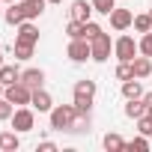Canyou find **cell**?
<instances>
[{
  "mask_svg": "<svg viewBox=\"0 0 152 152\" xmlns=\"http://www.w3.org/2000/svg\"><path fill=\"white\" fill-rule=\"evenodd\" d=\"M134 24V15L128 12V9H113L110 12V27L113 30H125V27H131Z\"/></svg>",
  "mask_w": 152,
  "mask_h": 152,
  "instance_id": "cell-8",
  "label": "cell"
},
{
  "mask_svg": "<svg viewBox=\"0 0 152 152\" xmlns=\"http://www.w3.org/2000/svg\"><path fill=\"white\" fill-rule=\"evenodd\" d=\"M3 96H6L12 104H30V102H33V90H30L24 81H15V84H9Z\"/></svg>",
  "mask_w": 152,
  "mask_h": 152,
  "instance_id": "cell-3",
  "label": "cell"
},
{
  "mask_svg": "<svg viewBox=\"0 0 152 152\" xmlns=\"http://www.w3.org/2000/svg\"><path fill=\"white\" fill-rule=\"evenodd\" d=\"M146 110H149V104L143 99H128V104H125V116L128 119H140V116H146Z\"/></svg>",
  "mask_w": 152,
  "mask_h": 152,
  "instance_id": "cell-10",
  "label": "cell"
},
{
  "mask_svg": "<svg viewBox=\"0 0 152 152\" xmlns=\"http://www.w3.org/2000/svg\"><path fill=\"white\" fill-rule=\"evenodd\" d=\"M143 102H146V104L152 107V93H146V96H143Z\"/></svg>",
  "mask_w": 152,
  "mask_h": 152,
  "instance_id": "cell-32",
  "label": "cell"
},
{
  "mask_svg": "<svg viewBox=\"0 0 152 152\" xmlns=\"http://www.w3.org/2000/svg\"><path fill=\"white\" fill-rule=\"evenodd\" d=\"M116 78H119V81H131V78H134L131 63H119V66H116Z\"/></svg>",
  "mask_w": 152,
  "mask_h": 152,
  "instance_id": "cell-26",
  "label": "cell"
},
{
  "mask_svg": "<svg viewBox=\"0 0 152 152\" xmlns=\"http://www.w3.org/2000/svg\"><path fill=\"white\" fill-rule=\"evenodd\" d=\"M122 96H125V99H143V87L137 84V78L122 81Z\"/></svg>",
  "mask_w": 152,
  "mask_h": 152,
  "instance_id": "cell-18",
  "label": "cell"
},
{
  "mask_svg": "<svg viewBox=\"0 0 152 152\" xmlns=\"http://www.w3.org/2000/svg\"><path fill=\"white\" fill-rule=\"evenodd\" d=\"M69 60H75V63H84L87 57H93V51H90V42L87 39H72V45H69Z\"/></svg>",
  "mask_w": 152,
  "mask_h": 152,
  "instance_id": "cell-6",
  "label": "cell"
},
{
  "mask_svg": "<svg viewBox=\"0 0 152 152\" xmlns=\"http://www.w3.org/2000/svg\"><path fill=\"white\" fill-rule=\"evenodd\" d=\"M146 116H149V119H152V107H149V110H146Z\"/></svg>",
  "mask_w": 152,
  "mask_h": 152,
  "instance_id": "cell-34",
  "label": "cell"
},
{
  "mask_svg": "<svg viewBox=\"0 0 152 152\" xmlns=\"http://www.w3.org/2000/svg\"><path fill=\"white\" fill-rule=\"evenodd\" d=\"M12 128L15 131H33V110H27V107L15 110L12 113Z\"/></svg>",
  "mask_w": 152,
  "mask_h": 152,
  "instance_id": "cell-7",
  "label": "cell"
},
{
  "mask_svg": "<svg viewBox=\"0 0 152 152\" xmlns=\"http://www.w3.org/2000/svg\"><path fill=\"white\" fill-rule=\"evenodd\" d=\"M18 42H30V45H36V42H39V30H36L30 21H21V24H18Z\"/></svg>",
  "mask_w": 152,
  "mask_h": 152,
  "instance_id": "cell-13",
  "label": "cell"
},
{
  "mask_svg": "<svg viewBox=\"0 0 152 152\" xmlns=\"http://www.w3.org/2000/svg\"><path fill=\"white\" fill-rule=\"evenodd\" d=\"M134 30L137 33H149L152 30V15H134Z\"/></svg>",
  "mask_w": 152,
  "mask_h": 152,
  "instance_id": "cell-23",
  "label": "cell"
},
{
  "mask_svg": "<svg viewBox=\"0 0 152 152\" xmlns=\"http://www.w3.org/2000/svg\"><path fill=\"white\" fill-rule=\"evenodd\" d=\"M6 3H15V0H6Z\"/></svg>",
  "mask_w": 152,
  "mask_h": 152,
  "instance_id": "cell-37",
  "label": "cell"
},
{
  "mask_svg": "<svg viewBox=\"0 0 152 152\" xmlns=\"http://www.w3.org/2000/svg\"><path fill=\"white\" fill-rule=\"evenodd\" d=\"M12 102L6 99V96H0V119H12Z\"/></svg>",
  "mask_w": 152,
  "mask_h": 152,
  "instance_id": "cell-28",
  "label": "cell"
},
{
  "mask_svg": "<svg viewBox=\"0 0 152 152\" xmlns=\"http://www.w3.org/2000/svg\"><path fill=\"white\" fill-rule=\"evenodd\" d=\"M137 131L149 137V134H152V119H149V116H140V119H137Z\"/></svg>",
  "mask_w": 152,
  "mask_h": 152,
  "instance_id": "cell-30",
  "label": "cell"
},
{
  "mask_svg": "<svg viewBox=\"0 0 152 152\" xmlns=\"http://www.w3.org/2000/svg\"><path fill=\"white\" fill-rule=\"evenodd\" d=\"M48 3H63V0H48Z\"/></svg>",
  "mask_w": 152,
  "mask_h": 152,
  "instance_id": "cell-35",
  "label": "cell"
},
{
  "mask_svg": "<svg viewBox=\"0 0 152 152\" xmlns=\"http://www.w3.org/2000/svg\"><path fill=\"white\" fill-rule=\"evenodd\" d=\"M113 48H116V57H119V63H131V60H134V54L140 51V48L134 45V39H131V36H119Z\"/></svg>",
  "mask_w": 152,
  "mask_h": 152,
  "instance_id": "cell-5",
  "label": "cell"
},
{
  "mask_svg": "<svg viewBox=\"0 0 152 152\" xmlns=\"http://www.w3.org/2000/svg\"><path fill=\"white\" fill-rule=\"evenodd\" d=\"M96 99V81H78L75 84V110L78 113H90Z\"/></svg>",
  "mask_w": 152,
  "mask_h": 152,
  "instance_id": "cell-1",
  "label": "cell"
},
{
  "mask_svg": "<svg viewBox=\"0 0 152 152\" xmlns=\"http://www.w3.org/2000/svg\"><path fill=\"white\" fill-rule=\"evenodd\" d=\"M0 66H3V54H0Z\"/></svg>",
  "mask_w": 152,
  "mask_h": 152,
  "instance_id": "cell-36",
  "label": "cell"
},
{
  "mask_svg": "<svg viewBox=\"0 0 152 152\" xmlns=\"http://www.w3.org/2000/svg\"><path fill=\"white\" fill-rule=\"evenodd\" d=\"M21 146V140H18V134L15 131H6V134H0V149H6V152H15Z\"/></svg>",
  "mask_w": 152,
  "mask_h": 152,
  "instance_id": "cell-19",
  "label": "cell"
},
{
  "mask_svg": "<svg viewBox=\"0 0 152 152\" xmlns=\"http://www.w3.org/2000/svg\"><path fill=\"white\" fill-rule=\"evenodd\" d=\"M21 81H24L30 90H39L42 81H45V72H42V69H27V72H21Z\"/></svg>",
  "mask_w": 152,
  "mask_h": 152,
  "instance_id": "cell-14",
  "label": "cell"
},
{
  "mask_svg": "<svg viewBox=\"0 0 152 152\" xmlns=\"http://www.w3.org/2000/svg\"><path fill=\"white\" fill-rule=\"evenodd\" d=\"M75 119H78V110H75V104L51 107V128H57V131H72Z\"/></svg>",
  "mask_w": 152,
  "mask_h": 152,
  "instance_id": "cell-2",
  "label": "cell"
},
{
  "mask_svg": "<svg viewBox=\"0 0 152 152\" xmlns=\"http://www.w3.org/2000/svg\"><path fill=\"white\" fill-rule=\"evenodd\" d=\"M90 12H96V9H93V3H87V0H75L72 3V18L75 21H90Z\"/></svg>",
  "mask_w": 152,
  "mask_h": 152,
  "instance_id": "cell-12",
  "label": "cell"
},
{
  "mask_svg": "<svg viewBox=\"0 0 152 152\" xmlns=\"http://www.w3.org/2000/svg\"><path fill=\"white\" fill-rule=\"evenodd\" d=\"M104 149L107 152H122L125 149V140L119 134H104Z\"/></svg>",
  "mask_w": 152,
  "mask_h": 152,
  "instance_id": "cell-20",
  "label": "cell"
},
{
  "mask_svg": "<svg viewBox=\"0 0 152 152\" xmlns=\"http://www.w3.org/2000/svg\"><path fill=\"white\" fill-rule=\"evenodd\" d=\"M21 21H27V15H24V9H21V3H9V9H6V24H12V27H18Z\"/></svg>",
  "mask_w": 152,
  "mask_h": 152,
  "instance_id": "cell-17",
  "label": "cell"
},
{
  "mask_svg": "<svg viewBox=\"0 0 152 152\" xmlns=\"http://www.w3.org/2000/svg\"><path fill=\"white\" fill-rule=\"evenodd\" d=\"M15 57H18V60H30V57H33V45L15 39Z\"/></svg>",
  "mask_w": 152,
  "mask_h": 152,
  "instance_id": "cell-22",
  "label": "cell"
},
{
  "mask_svg": "<svg viewBox=\"0 0 152 152\" xmlns=\"http://www.w3.org/2000/svg\"><path fill=\"white\" fill-rule=\"evenodd\" d=\"M149 15H152V12H149Z\"/></svg>",
  "mask_w": 152,
  "mask_h": 152,
  "instance_id": "cell-38",
  "label": "cell"
},
{
  "mask_svg": "<svg viewBox=\"0 0 152 152\" xmlns=\"http://www.w3.org/2000/svg\"><path fill=\"white\" fill-rule=\"evenodd\" d=\"M90 51H93V60H96V63H104V60L110 57V36L102 30V33L90 42Z\"/></svg>",
  "mask_w": 152,
  "mask_h": 152,
  "instance_id": "cell-4",
  "label": "cell"
},
{
  "mask_svg": "<svg viewBox=\"0 0 152 152\" xmlns=\"http://www.w3.org/2000/svg\"><path fill=\"white\" fill-rule=\"evenodd\" d=\"M99 33H102V27H99V24H93V21H84V39H87V42H93Z\"/></svg>",
  "mask_w": 152,
  "mask_h": 152,
  "instance_id": "cell-27",
  "label": "cell"
},
{
  "mask_svg": "<svg viewBox=\"0 0 152 152\" xmlns=\"http://www.w3.org/2000/svg\"><path fill=\"white\" fill-rule=\"evenodd\" d=\"M131 69H134V78H149L152 75V60L143 54V57H134L131 60Z\"/></svg>",
  "mask_w": 152,
  "mask_h": 152,
  "instance_id": "cell-11",
  "label": "cell"
},
{
  "mask_svg": "<svg viewBox=\"0 0 152 152\" xmlns=\"http://www.w3.org/2000/svg\"><path fill=\"white\" fill-rule=\"evenodd\" d=\"M140 54H146V57H152V30L149 33H143V39H140Z\"/></svg>",
  "mask_w": 152,
  "mask_h": 152,
  "instance_id": "cell-29",
  "label": "cell"
},
{
  "mask_svg": "<svg viewBox=\"0 0 152 152\" xmlns=\"http://www.w3.org/2000/svg\"><path fill=\"white\" fill-rule=\"evenodd\" d=\"M39 149H42V152H54V149H57V146H54V143H51V140H45V143H42V146H39Z\"/></svg>",
  "mask_w": 152,
  "mask_h": 152,
  "instance_id": "cell-31",
  "label": "cell"
},
{
  "mask_svg": "<svg viewBox=\"0 0 152 152\" xmlns=\"http://www.w3.org/2000/svg\"><path fill=\"white\" fill-rule=\"evenodd\" d=\"M90 3H93V9L102 12V15H110V12H113V0H90Z\"/></svg>",
  "mask_w": 152,
  "mask_h": 152,
  "instance_id": "cell-25",
  "label": "cell"
},
{
  "mask_svg": "<svg viewBox=\"0 0 152 152\" xmlns=\"http://www.w3.org/2000/svg\"><path fill=\"white\" fill-rule=\"evenodd\" d=\"M39 113H51V107H54V102H51V96L39 87V90H33V102H30Z\"/></svg>",
  "mask_w": 152,
  "mask_h": 152,
  "instance_id": "cell-9",
  "label": "cell"
},
{
  "mask_svg": "<svg viewBox=\"0 0 152 152\" xmlns=\"http://www.w3.org/2000/svg\"><path fill=\"white\" fill-rule=\"evenodd\" d=\"M45 3H48V0H24V3H21V9H24V15H27V21H33V18H39V15L45 12Z\"/></svg>",
  "mask_w": 152,
  "mask_h": 152,
  "instance_id": "cell-15",
  "label": "cell"
},
{
  "mask_svg": "<svg viewBox=\"0 0 152 152\" xmlns=\"http://www.w3.org/2000/svg\"><path fill=\"white\" fill-rule=\"evenodd\" d=\"M3 93H6V87H3V84H0V96H3Z\"/></svg>",
  "mask_w": 152,
  "mask_h": 152,
  "instance_id": "cell-33",
  "label": "cell"
},
{
  "mask_svg": "<svg viewBox=\"0 0 152 152\" xmlns=\"http://www.w3.org/2000/svg\"><path fill=\"white\" fill-rule=\"evenodd\" d=\"M15 81H21L18 66H0V84H3V87H9V84H15Z\"/></svg>",
  "mask_w": 152,
  "mask_h": 152,
  "instance_id": "cell-16",
  "label": "cell"
},
{
  "mask_svg": "<svg viewBox=\"0 0 152 152\" xmlns=\"http://www.w3.org/2000/svg\"><path fill=\"white\" fill-rule=\"evenodd\" d=\"M125 149H128V152H134V149H137V152H146V149H149V140H146V134H143V137H134L131 143H125Z\"/></svg>",
  "mask_w": 152,
  "mask_h": 152,
  "instance_id": "cell-24",
  "label": "cell"
},
{
  "mask_svg": "<svg viewBox=\"0 0 152 152\" xmlns=\"http://www.w3.org/2000/svg\"><path fill=\"white\" fill-rule=\"evenodd\" d=\"M66 33H69V39H84V21H69L66 24Z\"/></svg>",
  "mask_w": 152,
  "mask_h": 152,
  "instance_id": "cell-21",
  "label": "cell"
}]
</instances>
